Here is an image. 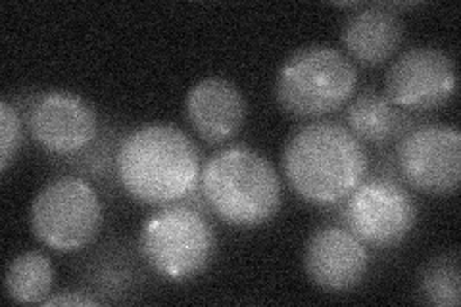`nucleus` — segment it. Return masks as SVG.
<instances>
[{
  "mask_svg": "<svg viewBox=\"0 0 461 307\" xmlns=\"http://www.w3.org/2000/svg\"><path fill=\"white\" fill-rule=\"evenodd\" d=\"M420 292L427 303L438 307H457L459 292V254L446 252L427 263L421 273Z\"/></svg>",
  "mask_w": 461,
  "mask_h": 307,
  "instance_id": "obj_18",
  "label": "nucleus"
},
{
  "mask_svg": "<svg viewBox=\"0 0 461 307\" xmlns=\"http://www.w3.org/2000/svg\"><path fill=\"white\" fill-rule=\"evenodd\" d=\"M384 95L394 106L425 113L444 106L456 95V64L437 47L402 52L384 76Z\"/></svg>",
  "mask_w": 461,
  "mask_h": 307,
  "instance_id": "obj_10",
  "label": "nucleus"
},
{
  "mask_svg": "<svg viewBox=\"0 0 461 307\" xmlns=\"http://www.w3.org/2000/svg\"><path fill=\"white\" fill-rule=\"evenodd\" d=\"M129 131H122L120 123L103 122L98 139L85 152L71 158H58L69 167V175L96 183L104 194H113L120 186L118 179V150ZM122 188V186H120Z\"/></svg>",
  "mask_w": 461,
  "mask_h": 307,
  "instance_id": "obj_16",
  "label": "nucleus"
},
{
  "mask_svg": "<svg viewBox=\"0 0 461 307\" xmlns=\"http://www.w3.org/2000/svg\"><path fill=\"white\" fill-rule=\"evenodd\" d=\"M200 190L212 215L239 229L269 223L283 203L277 169L264 154L244 144L225 146L206 159Z\"/></svg>",
  "mask_w": 461,
  "mask_h": 307,
  "instance_id": "obj_3",
  "label": "nucleus"
},
{
  "mask_svg": "<svg viewBox=\"0 0 461 307\" xmlns=\"http://www.w3.org/2000/svg\"><path fill=\"white\" fill-rule=\"evenodd\" d=\"M33 235L60 254L85 250L104 223V206L96 186L77 175H60L39 190L29 212Z\"/></svg>",
  "mask_w": 461,
  "mask_h": 307,
  "instance_id": "obj_6",
  "label": "nucleus"
},
{
  "mask_svg": "<svg viewBox=\"0 0 461 307\" xmlns=\"http://www.w3.org/2000/svg\"><path fill=\"white\" fill-rule=\"evenodd\" d=\"M23 118L8 98L0 102V171L6 173L23 140Z\"/></svg>",
  "mask_w": 461,
  "mask_h": 307,
  "instance_id": "obj_19",
  "label": "nucleus"
},
{
  "mask_svg": "<svg viewBox=\"0 0 461 307\" xmlns=\"http://www.w3.org/2000/svg\"><path fill=\"white\" fill-rule=\"evenodd\" d=\"M406 23L394 3H362L346 18L340 39L350 60L377 68L400 50Z\"/></svg>",
  "mask_w": 461,
  "mask_h": 307,
  "instance_id": "obj_13",
  "label": "nucleus"
},
{
  "mask_svg": "<svg viewBox=\"0 0 461 307\" xmlns=\"http://www.w3.org/2000/svg\"><path fill=\"white\" fill-rule=\"evenodd\" d=\"M185 113L194 133L206 144L220 146L237 137L247 120V100L235 83L212 76L191 86Z\"/></svg>",
  "mask_w": 461,
  "mask_h": 307,
  "instance_id": "obj_12",
  "label": "nucleus"
},
{
  "mask_svg": "<svg viewBox=\"0 0 461 307\" xmlns=\"http://www.w3.org/2000/svg\"><path fill=\"white\" fill-rule=\"evenodd\" d=\"M281 164L300 200L321 210L340 208L369 175L366 144L337 120H313L288 137Z\"/></svg>",
  "mask_w": 461,
  "mask_h": 307,
  "instance_id": "obj_1",
  "label": "nucleus"
},
{
  "mask_svg": "<svg viewBox=\"0 0 461 307\" xmlns=\"http://www.w3.org/2000/svg\"><path fill=\"white\" fill-rule=\"evenodd\" d=\"M52 284V261L42 252H23L8 263L5 288L12 302L41 303L50 296Z\"/></svg>",
  "mask_w": 461,
  "mask_h": 307,
  "instance_id": "obj_17",
  "label": "nucleus"
},
{
  "mask_svg": "<svg viewBox=\"0 0 461 307\" xmlns=\"http://www.w3.org/2000/svg\"><path fill=\"white\" fill-rule=\"evenodd\" d=\"M218 237L208 213L177 202L154 212L140 229L139 248L149 269L169 283H189L208 269Z\"/></svg>",
  "mask_w": 461,
  "mask_h": 307,
  "instance_id": "obj_5",
  "label": "nucleus"
},
{
  "mask_svg": "<svg viewBox=\"0 0 461 307\" xmlns=\"http://www.w3.org/2000/svg\"><path fill=\"white\" fill-rule=\"evenodd\" d=\"M41 305L52 307V305H103L98 298L86 294V292H77V290H64V292H56V294L49 296L41 302Z\"/></svg>",
  "mask_w": 461,
  "mask_h": 307,
  "instance_id": "obj_20",
  "label": "nucleus"
},
{
  "mask_svg": "<svg viewBox=\"0 0 461 307\" xmlns=\"http://www.w3.org/2000/svg\"><path fill=\"white\" fill-rule=\"evenodd\" d=\"M302 263L317 288L340 294L364 281L369 269V250L350 229L330 223L312 232Z\"/></svg>",
  "mask_w": 461,
  "mask_h": 307,
  "instance_id": "obj_11",
  "label": "nucleus"
},
{
  "mask_svg": "<svg viewBox=\"0 0 461 307\" xmlns=\"http://www.w3.org/2000/svg\"><path fill=\"white\" fill-rule=\"evenodd\" d=\"M202 156L194 140L176 125H140L123 137L118 179L123 193L144 206L183 202L200 185Z\"/></svg>",
  "mask_w": 461,
  "mask_h": 307,
  "instance_id": "obj_2",
  "label": "nucleus"
},
{
  "mask_svg": "<svg viewBox=\"0 0 461 307\" xmlns=\"http://www.w3.org/2000/svg\"><path fill=\"white\" fill-rule=\"evenodd\" d=\"M357 69L344 52L329 45L294 50L277 71L276 98L285 113L298 120H323L352 100Z\"/></svg>",
  "mask_w": 461,
  "mask_h": 307,
  "instance_id": "obj_4",
  "label": "nucleus"
},
{
  "mask_svg": "<svg viewBox=\"0 0 461 307\" xmlns=\"http://www.w3.org/2000/svg\"><path fill=\"white\" fill-rule=\"evenodd\" d=\"M398 177L417 193L450 196L461 179V137L452 125L425 122L394 146Z\"/></svg>",
  "mask_w": 461,
  "mask_h": 307,
  "instance_id": "obj_9",
  "label": "nucleus"
},
{
  "mask_svg": "<svg viewBox=\"0 0 461 307\" xmlns=\"http://www.w3.org/2000/svg\"><path fill=\"white\" fill-rule=\"evenodd\" d=\"M340 208L342 225L379 250L400 246L417 223V203L408 186L381 175H367Z\"/></svg>",
  "mask_w": 461,
  "mask_h": 307,
  "instance_id": "obj_8",
  "label": "nucleus"
},
{
  "mask_svg": "<svg viewBox=\"0 0 461 307\" xmlns=\"http://www.w3.org/2000/svg\"><path fill=\"white\" fill-rule=\"evenodd\" d=\"M10 102L22 113L33 142L56 158L85 152L103 129L93 104L76 93L62 89L27 91Z\"/></svg>",
  "mask_w": 461,
  "mask_h": 307,
  "instance_id": "obj_7",
  "label": "nucleus"
},
{
  "mask_svg": "<svg viewBox=\"0 0 461 307\" xmlns=\"http://www.w3.org/2000/svg\"><path fill=\"white\" fill-rule=\"evenodd\" d=\"M144 257L127 242H106L95 252L83 269L81 279L86 294L98 298L103 303L123 300L127 294L140 290L147 279L142 269Z\"/></svg>",
  "mask_w": 461,
  "mask_h": 307,
  "instance_id": "obj_15",
  "label": "nucleus"
},
{
  "mask_svg": "<svg viewBox=\"0 0 461 307\" xmlns=\"http://www.w3.org/2000/svg\"><path fill=\"white\" fill-rule=\"evenodd\" d=\"M346 127L371 146H394L417 125L429 122L423 113H413L394 106L384 93L366 86L348 102L344 112Z\"/></svg>",
  "mask_w": 461,
  "mask_h": 307,
  "instance_id": "obj_14",
  "label": "nucleus"
}]
</instances>
